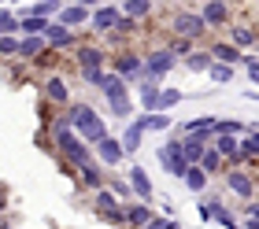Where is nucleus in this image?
Returning a JSON list of instances; mask_svg holds the SVG:
<instances>
[{
  "instance_id": "f257e3e1",
  "label": "nucleus",
  "mask_w": 259,
  "mask_h": 229,
  "mask_svg": "<svg viewBox=\"0 0 259 229\" xmlns=\"http://www.w3.org/2000/svg\"><path fill=\"white\" fill-rule=\"evenodd\" d=\"M63 118H67V126H70V133H78L89 148L111 133L108 122L97 115V107H93V104H81V100H78V104H67V115H63Z\"/></svg>"
},
{
  "instance_id": "f03ea898",
  "label": "nucleus",
  "mask_w": 259,
  "mask_h": 229,
  "mask_svg": "<svg viewBox=\"0 0 259 229\" xmlns=\"http://www.w3.org/2000/svg\"><path fill=\"white\" fill-rule=\"evenodd\" d=\"M100 93H104V104L111 107V115L126 122L130 115H134V100H130V85L122 78H115L111 70H104V81H100Z\"/></svg>"
},
{
  "instance_id": "7ed1b4c3",
  "label": "nucleus",
  "mask_w": 259,
  "mask_h": 229,
  "mask_svg": "<svg viewBox=\"0 0 259 229\" xmlns=\"http://www.w3.org/2000/svg\"><path fill=\"white\" fill-rule=\"evenodd\" d=\"M93 214L108 225H126V214H122V200H115V192L104 185L93 192Z\"/></svg>"
},
{
  "instance_id": "20e7f679",
  "label": "nucleus",
  "mask_w": 259,
  "mask_h": 229,
  "mask_svg": "<svg viewBox=\"0 0 259 229\" xmlns=\"http://www.w3.org/2000/svg\"><path fill=\"white\" fill-rule=\"evenodd\" d=\"M174 67H178V59H174L167 48H152L148 56H141V78H152V81H159V85Z\"/></svg>"
},
{
  "instance_id": "39448f33",
  "label": "nucleus",
  "mask_w": 259,
  "mask_h": 229,
  "mask_svg": "<svg viewBox=\"0 0 259 229\" xmlns=\"http://www.w3.org/2000/svg\"><path fill=\"white\" fill-rule=\"evenodd\" d=\"M222 174H226V189L237 200H244V203L255 200V174L248 166H222Z\"/></svg>"
},
{
  "instance_id": "423d86ee",
  "label": "nucleus",
  "mask_w": 259,
  "mask_h": 229,
  "mask_svg": "<svg viewBox=\"0 0 259 229\" xmlns=\"http://www.w3.org/2000/svg\"><path fill=\"white\" fill-rule=\"evenodd\" d=\"M170 33L196 44V37H204L207 26H204V19H200L196 11H178V15H170Z\"/></svg>"
},
{
  "instance_id": "0eeeda50",
  "label": "nucleus",
  "mask_w": 259,
  "mask_h": 229,
  "mask_svg": "<svg viewBox=\"0 0 259 229\" xmlns=\"http://www.w3.org/2000/svg\"><path fill=\"white\" fill-rule=\"evenodd\" d=\"M159 166H163V170H167L170 177H178V181H182V174H185V166H189V163L182 159V144H178V133H170V137H167V144L159 148Z\"/></svg>"
},
{
  "instance_id": "6e6552de",
  "label": "nucleus",
  "mask_w": 259,
  "mask_h": 229,
  "mask_svg": "<svg viewBox=\"0 0 259 229\" xmlns=\"http://www.w3.org/2000/svg\"><path fill=\"white\" fill-rule=\"evenodd\" d=\"M93 159H97L104 170H115V166H119L122 159H126V152H122V144H119V137H104V141H97L93 144Z\"/></svg>"
},
{
  "instance_id": "1a4fd4ad",
  "label": "nucleus",
  "mask_w": 259,
  "mask_h": 229,
  "mask_svg": "<svg viewBox=\"0 0 259 229\" xmlns=\"http://www.w3.org/2000/svg\"><path fill=\"white\" fill-rule=\"evenodd\" d=\"M200 8L196 15L204 19V26L207 30H219V26H230V19H233V11H230V0H200Z\"/></svg>"
},
{
  "instance_id": "9d476101",
  "label": "nucleus",
  "mask_w": 259,
  "mask_h": 229,
  "mask_svg": "<svg viewBox=\"0 0 259 229\" xmlns=\"http://www.w3.org/2000/svg\"><path fill=\"white\" fill-rule=\"evenodd\" d=\"M45 48H49V52H67V48H74L78 44V33L74 30H67V26H60V22H49V26H45Z\"/></svg>"
},
{
  "instance_id": "9b49d317",
  "label": "nucleus",
  "mask_w": 259,
  "mask_h": 229,
  "mask_svg": "<svg viewBox=\"0 0 259 229\" xmlns=\"http://www.w3.org/2000/svg\"><path fill=\"white\" fill-rule=\"evenodd\" d=\"M108 70H111L115 78H122L126 85H137V81H141V56L126 48V52L115 56V67H108Z\"/></svg>"
},
{
  "instance_id": "f8f14e48",
  "label": "nucleus",
  "mask_w": 259,
  "mask_h": 229,
  "mask_svg": "<svg viewBox=\"0 0 259 229\" xmlns=\"http://www.w3.org/2000/svg\"><path fill=\"white\" fill-rule=\"evenodd\" d=\"M126 185H130V196H134V200H145V203H152V177H148V170H145L141 163H134V166H130Z\"/></svg>"
},
{
  "instance_id": "ddd939ff",
  "label": "nucleus",
  "mask_w": 259,
  "mask_h": 229,
  "mask_svg": "<svg viewBox=\"0 0 259 229\" xmlns=\"http://www.w3.org/2000/svg\"><path fill=\"white\" fill-rule=\"evenodd\" d=\"M119 4H100V8H93L89 11V26H93V33H111L115 30V22H119Z\"/></svg>"
},
{
  "instance_id": "4468645a",
  "label": "nucleus",
  "mask_w": 259,
  "mask_h": 229,
  "mask_svg": "<svg viewBox=\"0 0 259 229\" xmlns=\"http://www.w3.org/2000/svg\"><path fill=\"white\" fill-rule=\"evenodd\" d=\"M41 96H45V104H49V107H67L70 104V89H67L63 74H49V78H45Z\"/></svg>"
},
{
  "instance_id": "2eb2a0df",
  "label": "nucleus",
  "mask_w": 259,
  "mask_h": 229,
  "mask_svg": "<svg viewBox=\"0 0 259 229\" xmlns=\"http://www.w3.org/2000/svg\"><path fill=\"white\" fill-rule=\"evenodd\" d=\"M207 141H211V133H178L182 159L189 163V166H196V163H200V155H204V148H207Z\"/></svg>"
},
{
  "instance_id": "dca6fc26",
  "label": "nucleus",
  "mask_w": 259,
  "mask_h": 229,
  "mask_svg": "<svg viewBox=\"0 0 259 229\" xmlns=\"http://www.w3.org/2000/svg\"><path fill=\"white\" fill-rule=\"evenodd\" d=\"M78 70H108V52L100 44H78Z\"/></svg>"
},
{
  "instance_id": "f3484780",
  "label": "nucleus",
  "mask_w": 259,
  "mask_h": 229,
  "mask_svg": "<svg viewBox=\"0 0 259 229\" xmlns=\"http://www.w3.org/2000/svg\"><path fill=\"white\" fill-rule=\"evenodd\" d=\"M122 214H126V229H145V222L152 218V203H145V200H126L122 203Z\"/></svg>"
},
{
  "instance_id": "a211bd4d",
  "label": "nucleus",
  "mask_w": 259,
  "mask_h": 229,
  "mask_svg": "<svg viewBox=\"0 0 259 229\" xmlns=\"http://www.w3.org/2000/svg\"><path fill=\"white\" fill-rule=\"evenodd\" d=\"M207 56H211V63H226V67H241V56L230 41H211L207 44Z\"/></svg>"
},
{
  "instance_id": "6ab92c4d",
  "label": "nucleus",
  "mask_w": 259,
  "mask_h": 229,
  "mask_svg": "<svg viewBox=\"0 0 259 229\" xmlns=\"http://www.w3.org/2000/svg\"><path fill=\"white\" fill-rule=\"evenodd\" d=\"M74 177H78V189H85V192H97V189H104V166L100 163H89V166H81V170H74Z\"/></svg>"
},
{
  "instance_id": "aec40b11",
  "label": "nucleus",
  "mask_w": 259,
  "mask_h": 229,
  "mask_svg": "<svg viewBox=\"0 0 259 229\" xmlns=\"http://www.w3.org/2000/svg\"><path fill=\"white\" fill-rule=\"evenodd\" d=\"M141 141H145V126H141L137 118H134V122H126L122 133H119L122 152H126V155H137V152H141Z\"/></svg>"
},
{
  "instance_id": "412c9836",
  "label": "nucleus",
  "mask_w": 259,
  "mask_h": 229,
  "mask_svg": "<svg viewBox=\"0 0 259 229\" xmlns=\"http://www.w3.org/2000/svg\"><path fill=\"white\" fill-rule=\"evenodd\" d=\"M255 159H259V133H244V137H237V163L252 170Z\"/></svg>"
},
{
  "instance_id": "4be33fe9",
  "label": "nucleus",
  "mask_w": 259,
  "mask_h": 229,
  "mask_svg": "<svg viewBox=\"0 0 259 229\" xmlns=\"http://www.w3.org/2000/svg\"><path fill=\"white\" fill-rule=\"evenodd\" d=\"M56 22L67 26V30H78V26H85V22H89V11L78 8V4H63L60 11H56Z\"/></svg>"
},
{
  "instance_id": "5701e85b",
  "label": "nucleus",
  "mask_w": 259,
  "mask_h": 229,
  "mask_svg": "<svg viewBox=\"0 0 259 229\" xmlns=\"http://www.w3.org/2000/svg\"><path fill=\"white\" fill-rule=\"evenodd\" d=\"M163 85H159V81H152V78H141L137 81V100H141V115H152V111H156V93H159Z\"/></svg>"
},
{
  "instance_id": "b1692460",
  "label": "nucleus",
  "mask_w": 259,
  "mask_h": 229,
  "mask_svg": "<svg viewBox=\"0 0 259 229\" xmlns=\"http://www.w3.org/2000/svg\"><path fill=\"white\" fill-rule=\"evenodd\" d=\"M152 8H156L152 0H119V11L126 19H134V22H145L152 15Z\"/></svg>"
},
{
  "instance_id": "393cba45",
  "label": "nucleus",
  "mask_w": 259,
  "mask_h": 229,
  "mask_svg": "<svg viewBox=\"0 0 259 229\" xmlns=\"http://www.w3.org/2000/svg\"><path fill=\"white\" fill-rule=\"evenodd\" d=\"M226 41L237 48V52H252V48H255V30L252 26H233Z\"/></svg>"
},
{
  "instance_id": "a878e982",
  "label": "nucleus",
  "mask_w": 259,
  "mask_h": 229,
  "mask_svg": "<svg viewBox=\"0 0 259 229\" xmlns=\"http://www.w3.org/2000/svg\"><path fill=\"white\" fill-rule=\"evenodd\" d=\"M182 100H185V93H182V89L163 85V89L156 93V111H167V115H170V107H178Z\"/></svg>"
},
{
  "instance_id": "bb28decb",
  "label": "nucleus",
  "mask_w": 259,
  "mask_h": 229,
  "mask_svg": "<svg viewBox=\"0 0 259 229\" xmlns=\"http://www.w3.org/2000/svg\"><path fill=\"white\" fill-rule=\"evenodd\" d=\"M182 185L189 189V192H207V185H211V177L200 170V166H185V174H182Z\"/></svg>"
},
{
  "instance_id": "cd10ccee",
  "label": "nucleus",
  "mask_w": 259,
  "mask_h": 229,
  "mask_svg": "<svg viewBox=\"0 0 259 229\" xmlns=\"http://www.w3.org/2000/svg\"><path fill=\"white\" fill-rule=\"evenodd\" d=\"M182 67H185V70H193V74H207V67H211L207 48H193V52L182 59Z\"/></svg>"
},
{
  "instance_id": "c85d7f7f",
  "label": "nucleus",
  "mask_w": 259,
  "mask_h": 229,
  "mask_svg": "<svg viewBox=\"0 0 259 229\" xmlns=\"http://www.w3.org/2000/svg\"><path fill=\"white\" fill-rule=\"evenodd\" d=\"M49 22H52V19H30V15H19V37H41Z\"/></svg>"
},
{
  "instance_id": "c756f323",
  "label": "nucleus",
  "mask_w": 259,
  "mask_h": 229,
  "mask_svg": "<svg viewBox=\"0 0 259 229\" xmlns=\"http://www.w3.org/2000/svg\"><path fill=\"white\" fill-rule=\"evenodd\" d=\"M137 122L145 129H156V133H167L170 129V115L167 111H152V115H137Z\"/></svg>"
},
{
  "instance_id": "7c9ffc66",
  "label": "nucleus",
  "mask_w": 259,
  "mask_h": 229,
  "mask_svg": "<svg viewBox=\"0 0 259 229\" xmlns=\"http://www.w3.org/2000/svg\"><path fill=\"white\" fill-rule=\"evenodd\" d=\"M0 37H19V15L8 4L0 8Z\"/></svg>"
},
{
  "instance_id": "2f4dec72",
  "label": "nucleus",
  "mask_w": 259,
  "mask_h": 229,
  "mask_svg": "<svg viewBox=\"0 0 259 229\" xmlns=\"http://www.w3.org/2000/svg\"><path fill=\"white\" fill-rule=\"evenodd\" d=\"M45 52V37H19V59H37Z\"/></svg>"
},
{
  "instance_id": "473e14b6",
  "label": "nucleus",
  "mask_w": 259,
  "mask_h": 229,
  "mask_svg": "<svg viewBox=\"0 0 259 229\" xmlns=\"http://www.w3.org/2000/svg\"><path fill=\"white\" fill-rule=\"evenodd\" d=\"M196 166H200V170H204V174L211 177V174H219V170H222V166H226V163H222L219 155H215V148H211V144H207V148H204V155H200V163H196Z\"/></svg>"
},
{
  "instance_id": "72a5a7b5",
  "label": "nucleus",
  "mask_w": 259,
  "mask_h": 229,
  "mask_svg": "<svg viewBox=\"0 0 259 229\" xmlns=\"http://www.w3.org/2000/svg\"><path fill=\"white\" fill-rule=\"evenodd\" d=\"M233 70H237V67H226V63H211V67H207V78L215 81V85H230V81H233Z\"/></svg>"
},
{
  "instance_id": "f704fd0d",
  "label": "nucleus",
  "mask_w": 259,
  "mask_h": 229,
  "mask_svg": "<svg viewBox=\"0 0 259 229\" xmlns=\"http://www.w3.org/2000/svg\"><path fill=\"white\" fill-rule=\"evenodd\" d=\"M163 48H167V52H170V56H174V59H178V63H182V59L189 56V52H193L196 44H193V41H185V37H170V41L163 44Z\"/></svg>"
},
{
  "instance_id": "c9c22d12",
  "label": "nucleus",
  "mask_w": 259,
  "mask_h": 229,
  "mask_svg": "<svg viewBox=\"0 0 259 229\" xmlns=\"http://www.w3.org/2000/svg\"><path fill=\"white\" fill-rule=\"evenodd\" d=\"M219 196H200V203H196V214H200V222H211L215 218V207H219Z\"/></svg>"
},
{
  "instance_id": "e433bc0d",
  "label": "nucleus",
  "mask_w": 259,
  "mask_h": 229,
  "mask_svg": "<svg viewBox=\"0 0 259 229\" xmlns=\"http://www.w3.org/2000/svg\"><path fill=\"white\" fill-rule=\"evenodd\" d=\"M104 185H108L111 192H115V200H134V196H130V185H126V177H119V174H115V177H104Z\"/></svg>"
},
{
  "instance_id": "4c0bfd02",
  "label": "nucleus",
  "mask_w": 259,
  "mask_h": 229,
  "mask_svg": "<svg viewBox=\"0 0 259 229\" xmlns=\"http://www.w3.org/2000/svg\"><path fill=\"white\" fill-rule=\"evenodd\" d=\"M211 122H215V118H211V115H200V118H189V122L182 126V133H211Z\"/></svg>"
},
{
  "instance_id": "58836bf2",
  "label": "nucleus",
  "mask_w": 259,
  "mask_h": 229,
  "mask_svg": "<svg viewBox=\"0 0 259 229\" xmlns=\"http://www.w3.org/2000/svg\"><path fill=\"white\" fill-rule=\"evenodd\" d=\"M241 67H244V74H248V81L255 85V81H259V59H255L252 52H244V56H241Z\"/></svg>"
},
{
  "instance_id": "ea45409f",
  "label": "nucleus",
  "mask_w": 259,
  "mask_h": 229,
  "mask_svg": "<svg viewBox=\"0 0 259 229\" xmlns=\"http://www.w3.org/2000/svg\"><path fill=\"white\" fill-rule=\"evenodd\" d=\"M134 30H137V22L126 19V15H119V22H115V30H111V37H126V33H134Z\"/></svg>"
},
{
  "instance_id": "a19ab883",
  "label": "nucleus",
  "mask_w": 259,
  "mask_h": 229,
  "mask_svg": "<svg viewBox=\"0 0 259 229\" xmlns=\"http://www.w3.org/2000/svg\"><path fill=\"white\" fill-rule=\"evenodd\" d=\"M19 56V37H0V59Z\"/></svg>"
},
{
  "instance_id": "79ce46f5",
  "label": "nucleus",
  "mask_w": 259,
  "mask_h": 229,
  "mask_svg": "<svg viewBox=\"0 0 259 229\" xmlns=\"http://www.w3.org/2000/svg\"><path fill=\"white\" fill-rule=\"evenodd\" d=\"M78 78L85 81V85H93V89H100V81H104V70H78Z\"/></svg>"
},
{
  "instance_id": "37998d69",
  "label": "nucleus",
  "mask_w": 259,
  "mask_h": 229,
  "mask_svg": "<svg viewBox=\"0 0 259 229\" xmlns=\"http://www.w3.org/2000/svg\"><path fill=\"white\" fill-rule=\"evenodd\" d=\"M145 229H167V218H163V214L156 211V214H152V218L145 222Z\"/></svg>"
},
{
  "instance_id": "c03bdc74",
  "label": "nucleus",
  "mask_w": 259,
  "mask_h": 229,
  "mask_svg": "<svg viewBox=\"0 0 259 229\" xmlns=\"http://www.w3.org/2000/svg\"><path fill=\"white\" fill-rule=\"evenodd\" d=\"M78 8H85V11H93V8H100V0H74Z\"/></svg>"
},
{
  "instance_id": "a18cd8bd",
  "label": "nucleus",
  "mask_w": 259,
  "mask_h": 229,
  "mask_svg": "<svg viewBox=\"0 0 259 229\" xmlns=\"http://www.w3.org/2000/svg\"><path fill=\"white\" fill-rule=\"evenodd\" d=\"M45 4H52V8H63V0H45Z\"/></svg>"
},
{
  "instance_id": "49530a36",
  "label": "nucleus",
  "mask_w": 259,
  "mask_h": 229,
  "mask_svg": "<svg viewBox=\"0 0 259 229\" xmlns=\"http://www.w3.org/2000/svg\"><path fill=\"white\" fill-rule=\"evenodd\" d=\"M185 4H200V0H185Z\"/></svg>"
}]
</instances>
